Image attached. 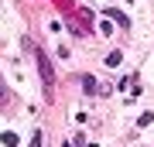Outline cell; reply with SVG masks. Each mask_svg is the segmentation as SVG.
Returning <instances> with one entry per match:
<instances>
[{
  "mask_svg": "<svg viewBox=\"0 0 154 147\" xmlns=\"http://www.w3.org/2000/svg\"><path fill=\"white\" fill-rule=\"evenodd\" d=\"M82 93H106V86H96L93 75H82Z\"/></svg>",
  "mask_w": 154,
  "mask_h": 147,
  "instance_id": "obj_3",
  "label": "cell"
},
{
  "mask_svg": "<svg viewBox=\"0 0 154 147\" xmlns=\"http://www.w3.org/2000/svg\"><path fill=\"white\" fill-rule=\"evenodd\" d=\"M106 17H116V24H120V27H127V24H130L123 14H116V11H106Z\"/></svg>",
  "mask_w": 154,
  "mask_h": 147,
  "instance_id": "obj_6",
  "label": "cell"
},
{
  "mask_svg": "<svg viewBox=\"0 0 154 147\" xmlns=\"http://www.w3.org/2000/svg\"><path fill=\"white\" fill-rule=\"evenodd\" d=\"M120 58H123L120 51H110V55H106V65H110V69H116V65H120Z\"/></svg>",
  "mask_w": 154,
  "mask_h": 147,
  "instance_id": "obj_4",
  "label": "cell"
},
{
  "mask_svg": "<svg viewBox=\"0 0 154 147\" xmlns=\"http://www.w3.org/2000/svg\"><path fill=\"white\" fill-rule=\"evenodd\" d=\"M11 103H14V93H11V89H7V82L0 79V113H4V109L11 106Z\"/></svg>",
  "mask_w": 154,
  "mask_h": 147,
  "instance_id": "obj_2",
  "label": "cell"
},
{
  "mask_svg": "<svg viewBox=\"0 0 154 147\" xmlns=\"http://www.w3.org/2000/svg\"><path fill=\"white\" fill-rule=\"evenodd\" d=\"M34 65H38V75H41V86H45V96H55V69H51L48 55H45L41 48H34Z\"/></svg>",
  "mask_w": 154,
  "mask_h": 147,
  "instance_id": "obj_1",
  "label": "cell"
},
{
  "mask_svg": "<svg viewBox=\"0 0 154 147\" xmlns=\"http://www.w3.org/2000/svg\"><path fill=\"white\" fill-rule=\"evenodd\" d=\"M31 147H41V133L34 130V137H31Z\"/></svg>",
  "mask_w": 154,
  "mask_h": 147,
  "instance_id": "obj_7",
  "label": "cell"
},
{
  "mask_svg": "<svg viewBox=\"0 0 154 147\" xmlns=\"http://www.w3.org/2000/svg\"><path fill=\"white\" fill-rule=\"evenodd\" d=\"M0 140H4L7 147H14V144H17V133H11V130H7V133H0Z\"/></svg>",
  "mask_w": 154,
  "mask_h": 147,
  "instance_id": "obj_5",
  "label": "cell"
}]
</instances>
